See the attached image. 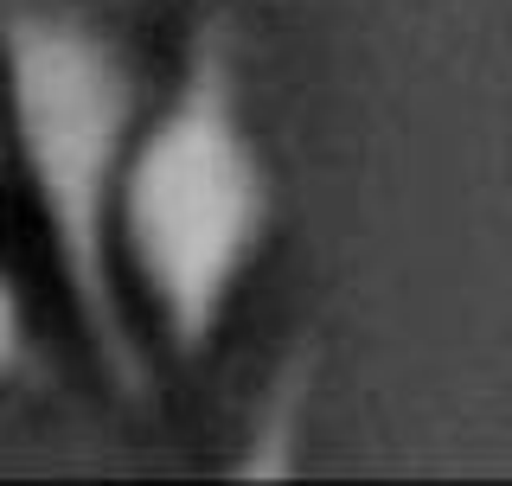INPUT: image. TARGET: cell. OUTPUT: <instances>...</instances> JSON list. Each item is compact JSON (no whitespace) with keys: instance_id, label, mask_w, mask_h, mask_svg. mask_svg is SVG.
I'll use <instances>...</instances> for the list:
<instances>
[{"instance_id":"obj_1","label":"cell","mask_w":512,"mask_h":486,"mask_svg":"<svg viewBox=\"0 0 512 486\" xmlns=\"http://www.w3.org/2000/svg\"><path fill=\"white\" fill-rule=\"evenodd\" d=\"M276 186L244 116L237 39L224 13L192 26L167 109L135 135L116 192V250L173 352L199 359L269 237Z\"/></svg>"},{"instance_id":"obj_3","label":"cell","mask_w":512,"mask_h":486,"mask_svg":"<svg viewBox=\"0 0 512 486\" xmlns=\"http://www.w3.org/2000/svg\"><path fill=\"white\" fill-rule=\"evenodd\" d=\"M32 339H26V307H20V288L7 282V269H0V384L13 378V371L26 365Z\"/></svg>"},{"instance_id":"obj_2","label":"cell","mask_w":512,"mask_h":486,"mask_svg":"<svg viewBox=\"0 0 512 486\" xmlns=\"http://www.w3.org/2000/svg\"><path fill=\"white\" fill-rule=\"evenodd\" d=\"M0 84L64 295L109 378L122 391H148L116 275V192L141 122L135 71L103 26L52 0H0Z\"/></svg>"}]
</instances>
